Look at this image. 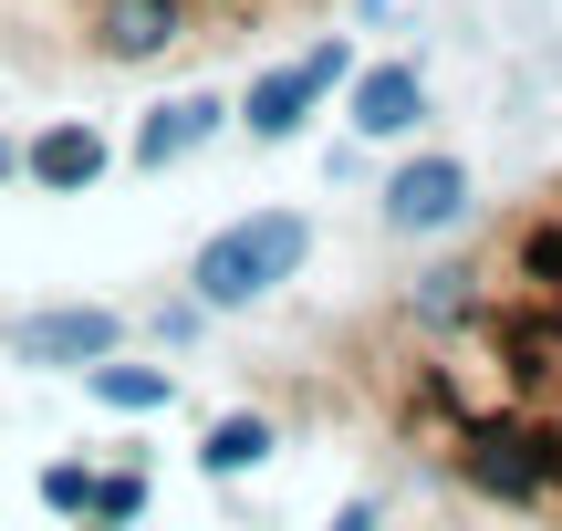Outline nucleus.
Returning <instances> with one entry per match:
<instances>
[{
	"instance_id": "nucleus-13",
	"label": "nucleus",
	"mask_w": 562,
	"mask_h": 531,
	"mask_svg": "<svg viewBox=\"0 0 562 531\" xmlns=\"http://www.w3.org/2000/svg\"><path fill=\"white\" fill-rule=\"evenodd\" d=\"M11 178H21V146H11V136H0V188H11Z\"/></svg>"
},
{
	"instance_id": "nucleus-3",
	"label": "nucleus",
	"mask_w": 562,
	"mask_h": 531,
	"mask_svg": "<svg viewBox=\"0 0 562 531\" xmlns=\"http://www.w3.org/2000/svg\"><path fill=\"white\" fill-rule=\"evenodd\" d=\"M115 313H94V303H63V313H32V324H11V344H21V365H104L115 354Z\"/></svg>"
},
{
	"instance_id": "nucleus-9",
	"label": "nucleus",
	"mask_w": 562,
	"mask_h": 531,
	"mask_svg": "<svg viewBox=\"0 0 562 531\" xmlns=\"http://www.w3.org/2000/svg\"><path fill=\"white\" fill-rule=\"evenodd\" d=\"M209 470H220V479H240V470H261V459H271V417H220V428H209Z\"/></svg>"
},
{
	"instance_id": "nucleus-8",
	"label": "nucleus",
	"mask_w": 562,
	"mask_h": 531,
	"mask_svg": "<svg viewBox=\"0 0 562 531\" xmlns=\"http://www.w3.org/2000/svg\"><path fill=\"white\" fill-rule=\"evenodd\" d=\"M83 386H94V407H115V417H157V407H178V375L167 365H83Z\"/></svg>"
},
{
	"instance_id": "nucleus-11",
	"label": "nucleus",
	"mask_w": 562,
	"mask_h": 531,
	"mask_svg": "<svg viewBox=\"0 0 562 531\" xmlns=\"http://www.w3.org/2000/svg\"><path fill=\"white\" fill-rule=\"evenodd\" d=\"M42 500H53V511H83V500H94V470H83V459H53V470H42Z\"/></svg>"
},
{
	"instance_id": "nucleus-1",
	"label": "nucleus",
	"mask_w": 562,
	"mask_h": 531,
	"mask_svg": "<svg viewBox=\"0 0 562 531\" xmlns=\"http://www.w3.org/2000/svg\"><path fill=\"white\" fill-rule=\"evenodd\" d=\"M302 261H313V219H302V208H250V219H229L220 240L188 261V282H199V313H250V303H271Z\"/></svg>"
},
{
	"instance_id": "nucleus-2",
	"label": "nucleus",
	"mask_w": 562,
	"mask_h": 531,
	"mask_svg": "<svg viewBox=\"0 0 562 531\" xmlns=\"http://www.w3.org/2000/svg\"><path fill=\"white\" fill-rule=\"evenodd\" d=\"M334 83H355V42H344V32H334V42H313V53H292L281 74L250 83V104H240V115H250V136L281 146V136H292V125L313 115L323 94H334Z\"/></svg>"
},
{
	"instance_id": "nucleus-5",
	"label": "nucleus",
	"mask_w": 562,
	"mask_h": 531,
	"mask_svg": "<svg viewBox=\"0 0 562 531\" xmlns=\"http://www.w3.org/2000/svg\"><path fill=\"white\" fill-rule=\"evenodd\" d=\"M427 115V83H417V63H375V74H355V136H406V125Z\"/></svg>"
},
{
	"instance_id": "nucleus-12",
	"label": "nucleus",
	"mask_w": 562,
	"mask_h": 531,
	"mask_svg": "<svg viewBox=\"0 0 562 531\" xmlns=\"http://www.w3.org/2000/svg\"><path fill=\"white\" fill-rule=\"evenodd\" d=\"M334 531H375V500H355V511H344Z\"/></svg>"
},
{
	"instance_id": "nucleus-6",
	"label": "nucleus",
	"mask_w": 562,
	"mask_h": 531,
	"mask_svg": "<svg viewBox=\"0 0 562 531\" xmlns=\"http://www.w3.org/2000/svg\"><path fill=\"white\" fill-rule=\"evenodd\" d=\"M220 115H229L220 94H178V104H157V115L136 125V167H178V157H199V146L220 136Z\"/></svg>"
},
{
	"instance_id": "nucleus-7",
	"label": "nucleus",
	"mask_w": 562,
	"mask_h": 531,
	"mask_svg": "<svg viewBox=\"0 0 562 531\" xmlns=\"http://www.w3.org/2000/svg\"><path fill=\"white\" fill-rule=\"evenodd\" d=\"M21 178H42V188H94L104 178V136H94V125H42V136L21 146Z\"/></svg>"
},
{
	"instance_id": "nucleus-10",
	"label": "nucleus",
	"mask_w": 562,
	"mask_h": 531,
	"mask_svg": "<svg viewBox=\"0 0 562 531\" xmlns=\"http://www.w3.org/2000/svg\"><path fill=\"white\" fill-rule=\"evenodd\" d=\"M136 511H146V479H136V470L94 479V500H83V521H104V531H115V521H136Z\"/></svg>"
},
{
	"instance_id": "nucleus-4",
	"label": "nucleus",
	"mask_w": 562,
	"mask_h": 531,
	"mask_svg": "<svg viewBox=\"0 0 562 531\" xmlns=\"http://www.w3.org/2000/svg\"><path fill=\"white\" fill-rule=\"evenodd\" d=\"M469 208V167L459 157H417L385 178V229H448Z\"/></svg>"
}]
</instances>
